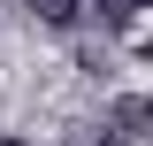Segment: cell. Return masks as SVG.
Instances as JSON below:
<instances>
[{
    "label": "cell",
    "instance_id": "6da1fadb",
    "mask_svg": "<svg viewBox=\"0 0 153 146\" xmlns=\"http://www.w3.org/2000/svg\"><path fill=\"white\" fill-rule=\"evenodd\" d=\"M107 131H123V138L153 146V92H123V100L107 108Z\"/></svg>",
    "mask_w": 153,
    "mask_h": 146
},
{
    "label": "cell",
    "instance_id": "7a4b0ae2",
    "mask_svg": "<svg viewBox=\"0 0 153 146\" xmlns=\"http://www.w3.org/2000/svg\"><path fill=\"white\" fill-rule=\"evenodd\" d=\"M84 8L100 16V31H130V23H138V16L153 8V0H84Z\"/></svg>",
    "mask_w": 153,
    "mask_h": 146
},
{
    "label": "cell",
    "instance_id": "3957f363",
    "mask_svg": "<svg viewBox=\"0 0 153 146\" xmlns=\"http://www.w3.org/2000/svg\"><path fill=\"white\" fill-rule=\"evenodd\" d=\"M23 8H31V16L46 23V31H69V23L84 16V0H23Z\"/></svg>",
    "mask_w": 153,
    "mask_h": 146
},
{
    "label": "cell",
    "instance_id": "277c9868",
    "mask_svg": "<svg viewBox=\"0 0 153 146\" xmlns=\"http://www.w3.org/2000/svg\"><path fill=\"white\" fill-rule=\"evenodd\" d=\"M100 146H138V138H123V131H100Z\"/></svg>",
    "mask_w": 153,
    "mask_h": 146
},
{
    "label": "cell",
    "instance_id": "5b68a950",
    "mask_svg": "<svg viewBox=\"0 0 153 146\" xmlns=\"http://www.w3.org/2000/svg\"><path fill=\"white\" fill-rule=\"evenodd\" d=\"M8 146H31V138H8Z\"/></svg>",
    "mask_w": 153,
    "mask_h": 146
},
{
    "label": "cell",
    "instance_id": "8992f818",
    "mask_svg": "<svg viewBox=\"0 0 153 146\" xmlns=\"http://www.w3.org/2000/svg\"><path fill=\"white\" fill-rule=\"evenodd\" d=\"M146 62H153V38H146Z\"/></svg>",
    "mask_w": 153,
    "mask_h": 146
}]
</instances>
